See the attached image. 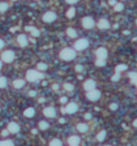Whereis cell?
<instances>
[{"instance_id":"1","label":"cell","mask_w":137,"mask_h":146,"mask_svg":"<svg viewBox=\"0 0 137 146\" xmlns=\"http://www.w3.org/2000/svg\"><path fill=\"white\" fill-rule=\"evenodd\" d=\"M26 78L29 82H37L39 79L44 78V73H40V71H36V69H29L26 73Z\"/></svg>"},{"instance_id":"2","label":"cell","mask_w":137,"mask_h":146,"mask_svg":"<svg viewBox=\"0 0 137 146\" xmlns=\"http://www.w3.org/2000/svg\"><path fill=\"white\" fill-rule=\"evenodd\" d=\"M60 58L63 60H73L76 58V50L70 48H65L60 51Z\"/></svg>"},{"instance_id":"3","label":"cell","mask_w":137,"mask_h":146,"mask_svg":"<svg viewBox=\"0 0 137 146\" xmlns=\"http://www.w3.org/2000/svg\"><path fill=\"white\" fill-rule=\"evenodd\" d=\"M86 96H87L88 100H91V101H96V100H99L100 99V96H101V92L99 91V90H90V91H87V94H86Z\"/></svg>"},{"instance_id":"4","label":"cell","mask_w":137,"mask_h":146,"mask_svg":"<svg viewBox=\"0 0 137 146\" xmlns=\"http://www.w3.org/2000/svg\"><path fill=\"white\" fill-rule=\"evenodd\" d=\"M1 59L5 62V63H12L14 60V53L12 50H5L3 54H1Z\"/></svg>"},{"instance_id":"5","label":"cell","mask_w":137,"mask_h":146,"mask_svg":"<svg viewBox=\"0 0 137 146\" xmlns=\"http://www.w3.org/2000/svg\"><path fill=\"white\" fill-rule=\"evenodd\" d=\"M88 46V40L86 39H79L74 42V49L76 50H85Z\"/></svg>"},{"instance_id":"6","label":"cell","mask_w":137,"mask_h":146,"mask_svg":"<svg viewBox=\"0 0 137 146\" xmlns=\"http://www.w3.org/2000/svg\"><path fill=\"white\" fill-rule=\"evenodd\" d=\"M57 19V14L54 12H46L44 16H42V21L46 22V23H51Z\"/></svg>"},{"instance_id":"7","label":"cell","mask_w":137,"mask_h":146,"mask_svg":"<svg viewBox=\"0 0 137 146\" xmlns=\"http://www.w3.org/2000/svg\"><path fill=\"white\" fill-rule=\"evenodd\" d=\"M82 26H83V28L90 29L95 26V22H94V19H92L91 17H85V18L82 19Z\"/></svg>"},{"instance_id":"8","label":"cell","mask_w":137,"mask_h":146,"mask_svg":"<svg viewBox=\"0 0 137 146\" xmlns=\"http://www.w3.org/2000/svg\"><path fill=\"white\" fill-rule=\"evenodd\" d=\"M95 54H96V57L98 59H103V60H105L106 57H108V50L105 48H99L96 51H95Z\"/></svg>"},{"instance_id":"9","label":"cell","mask_w":137,"mask_h":146,"mask_svg":"<svg viewBox=\"0 0 137 146\" xmlns=\"http://www.w3.org/2000/svg\"><path fill=\"white\" fill-rule=\"evenodd\" d=\"M77 109H78V107L76 103H69V104H67V108L64 109V112H67L68 114H73L77 112Z\"/></svg>"},{"instance_id":"10","label":"cell","mask_w":137,"mask_h":146,"mask_svg":"<svg viewBox=\"0 0 137 146\" xmlns=\"http://www.w3.org/2000/svg\"><path fill=\"white\" fill-rule=\"evenodd\" d=\"M21 129L19 124H17V123H14V122H12L8 124V132L9 133H18Z\"/></svg>"},{"instance_id":"11","label":"cell","mask_w":137,"mask_h":146,"mask_svg":"<svg viewBox=\"0 0 137 146\" xmlns=\"http://www.w3.org/2000/svg\"><path fill=\"white\" fill-rule=\"evenodd\" d=\"M55 114H57V112H55L54 108L49 107V108H45V109H44V115L46 118H54Z\"/></svg>"},{"instance_id":"12","label":"cell","mask_w":137,"mask_h":146,"mask_svg":"<svg viewBox=\"0 0 137 146\" xmlns=\"http://www.w3.org/2000/svg\"><path fill=\"white\" fill-rule=\"evenodd\" d=\"M96 87V82L94 81V79H87L85 83H83V88L86 90V91H90V90H94V88Z\"/></svg>"},{"instance_id":"13","label":"cell","mask_w":137,"mask_h":146,"mask_svg":"<svg viewBox=\"0 0 137 146\" xmlns=\"http://www.w3.org/2000/svg\"><path fill=\"white\" fill-rule=\"evenodd\" d=\"M98 27L100 29H108L110 27V23L106 19H100L98 22Z\"/></svg>"},{"instance_id":"14","label":"cell","mask_w":137,"mask_h":146,"mask_svg":"<svg viewBox=\"0 0 137 146\" xmlns=\"http://www.w3.org/2000/svg\"><path fill=\"white\" fill-rule=\"evenodd\" d=\"M17 41H18L19 46H22V48H24V46L28 44V40H27V37H26V35H19L18 39H17Z\"/></svg>"},{"instance_id":"15","label":"cell","mask_w":137,"mask_h":146,"mask_svg":"<svg viewBox=\"0 0 137 146\" xmlns=\"http://www.w3.org/2000/svg\"><path fill=\"white\" fill-rule=\"evenodd\" d=\"M79 142H81V138H79L77 135H76V136L68 137V144L70 146H72V145H79Z\"/></svg>"},{"instance_id":"16","label":"cell","mask_w":137,"mask_h":146,"mask_svg":"<svg viewBox=\"0 0 137 146\" xmlns=\"http://www.w3.org/2000/svg\"><path fill=\"white\" fill-rule=\"evenodd\" d=\"M26 31H31L32 36H36V37H39V36H40V31H39L37 28H35V27H31V26H27V27H26Z\"/></svg>"},{"instance_id":"17","label":"cell","mask_w":137,"mask_h":146,"mask_svg":"<svg viewBox=\"0 0 137 146\" xmlns=\"http://www.w3.org/2000/svg\"><path fill=\"white\" fill-rule=\"evenodd\" d=\"M87 129H88V126L86 124V123H79V124H77V131L81 132V133L87 132Z\"/></svg>"},{"instance_id":"18","label":"cell","mask_w":137,"mask_h":146,"mask_svg":"<svg viewBox=\"0 0 137 146\" xmlns=\"http://www.w3.org/2000/svg\"><path fill=\"white\" fill-rule=\"evenodd\" d=\"M24 79H16L14 82H13V86H14V88H22L23 86H24Z\"/></svg>"},{"instance_id":"19","label":"cell","mask_w":137,"mask_h":146,"mask_svg":"<svg viewBox=\"0 0 137 146\" xmlns=\"http://www.w3.org/2000/svg\"><path fill=\"white\" fill-rule=\"evenodd\" d=\"M23 114H24V117L26 118H32L33 115H35V109H33V108H28V109L24 110Z\"/></svg>"},{"instance_id":"20","label":"cell","mask_w":137,"mask_h":146,"mask_svg":"<svg viewBox=\"0 0 137 146\" xmlns=\"http://www.w3.org/2000/svg\"><path fill=\"white\" fill-rule=\"evenodd\" d=\"M67 35H68L69 37L74 39V37H77V31L74 28H72V27H69V28H67Z\"/></svg>"},{"instance_id":"21","label":"cell","mask_w":137,"mask_h":146,"mask_svg":"<svg viewBox=\"0 0 137 146\" xmlns=\"http://www.w3.org/2000/svg\"><path fill=\"white\" fill-rule=\"evenodd\" d=\"M105 136H106V132L103 129V131H100L98 133V136H96V140H98L99 142H103L104 140H105Z\"/></svg>"},{"instance_id":"22","label":"cell","mask_w":137,"mask_h":146,"mask_svg":"<svg viewBox=\"0 0 137 146\" xmlns=\"http://www.w3.org/2000/svg\"><path fill=\"white\" fill-rule=\"evenodd\" d=\"M39 128L40 129H42V131H45V129H48L49 128V123L48 122H45V120H41L39 123Z\"/></svg>"},{"instance_id":"23","label":"cell","mask_w":137,"mask_h":146,"mask_svg":"<svg viewBox=\"0 0 137 146\" xmlns=\"http://www.w3.org/2000/svg\"><path fill=\"white\" fill-rule=\"evenodd\" d=\"M50 146H63V144H62V141L60 140H58V138H54V140H51L50 141Z\"/></svg>"},{"instance_id":"24","label":"cell","mask_w":137,"mask_h":146,"mask_svg":"<svg viewBox=\"0 0 137 146\" xmlns=\"http://www.w3.org/2000/svg\"><path fill=\"white\" fill-rule=\"evenodd\" d=\"M0 146H14V144L10 140H3V141H0Z\"/></svg>"},{"instance_id":"25","label":"cell","mask_w":137,"mask_h":146,"mask_svg":"<svg viewBox=\"0 0 137 146\" xmlns=\"http://www.w3.org/2000/svg\"><path fill=\"white\" fill-rule=\"evenodd\" d=\"M9 5L7 3H0V13H4L5 10H8Z\"/></svg>"},{"instance_id":"26","label":"cell","mask_w":137,"mask_h":146,"mask_svg":"<svg viewBox=\"0 0 137 146\" xmlns=\"http://www.w3.org/2000/svg\"><path fill=\"white\" fill-rule=\"evenodd\" d=\"M114 9H115V12H122V10L124 9V5H123L122 3H117V4L114 5Z\"/></svg>"},{"instance_id":"27","label":"cell","mask_w":137,"mask_h":146,"mask_svg":"<svg viewBox=\"0 0 137 146\" xmlns=\"http://www.w3.org/2000/svg\"><path fill=\"white\" fill-rule=\"evenodd\" d=\"M48 69V64L46 63H39L37 64V71H46Z\"/></svg>"},{"instance_id":"28","label":"cell","mask_w":137,"mask_h":146,"mask_svg":"<svg viewBox=\"0 0 137 146\" xmlns=\"http://www.w3.org/2000/svg\"><path fill=\"white\" fill-rule=\"evenodd\" d=\"M5 86H7V78L0 77V88H4Z\"/></svg>"},{"instance_id":"29","label":"cell","mask_w":137,"mask_h":146,"mask_svg":"<svg viewBox=\"0 0 137 146\" xmlns=\"http://www.w3.org/2000/svg\"><path fill=\"white\" fill-rule=\"evenodd\" d=\"M74 12H76L74 8H70V9L67 12V17H68V18H73V17H74Z\"/></svg>"},{"instance_id":"30","label":"cell","mask_w":137,"mask_h":146,"mask_svg":"<svg viewBox=\"0 0 137 146\" xmlns=\"http://www.w3.org/2000/svg\"><path fill=\"white\" fill-rule=\"evenodd\" d=\"M129 77H131L132 83L135 85V83H136V72H131V73H129Z\"/></svg>"},{"instance_id":"31","label":"cell","mask_w":137,"mask_h":146,"mask_svg":"<svg viewBox=\"0 0 137 146\" xmlns=\"http://www.w3.org/2000/svg\"><path fill=\"white\" fill-rule=\"evenodd\" d=\"M64 88H65L67 91H72V90L74 88V86H73L72 83H64Z\"/></svg>"},{"instance_id":"32","label":"cell","mask_w":137,"mask_h":146,"mask_svg":"<svg viewBox=\"0 0 137 146\" xmlns=\"http://www.w3.org/2000/svg\"><path fill=\"white\" fill-rule=\"evenodd\" d=\"M96 66H98V67H104V66H105V60L98 59V60H96Z\"/></svg>"},{"instance_id":"33","label":"cell","mask_w":137,"mask_h":146,"mask_svg":"<svg viewBox=\"0 0 137 146\" xmlns=\"http://www.w3.org/2000/svg\"><path fill=\"white\" fill-rule=\"evenodd\" d=\"M126 68H127V67H126L124 64H122V66H118V67H117V73H119L120 71H124Z\"/></svg>"},{"instance_id":"34","label":"cell","mask_w":137,"mask_h":146,"mask_svg":"<svg viewBox=\"0 0 137 146\" xmlns=\"http://www.w3.org/2000/svg\"><path fill=\"white\" fill-rule=\"evenodd\" d=\"M109 108H110L111 110H117V109H118V104H115V103H111Z\"/></svg>"},{"instance_id":"35","label":"cell","mask_w":137,"mask_h":146,"mask_svg":"<svg viewBox=\"0 0 137 146\" xmlns=\"http://www.w3.org/2000/svg\"><path fill=\"white\" fill-rule=\"evenodd\" d=\"M119 78H120V74H119V73H115V74L111 77V81H118Z\"/></svg>"},{"instance_id":"36","label":"cell","mask_w":137,"mask_h":146,"mask_svg":"<svg viewBox=\"0 0 137 146\" xmlns=\"http://www.w3.org/2000/svg\"><path fill=\"white\" fill-rule=\"evenodd\" d=\"M76 71H77V72H82V71H83V67H82V66H76Z\"/></svg>"},{"instance_id":"37","label":"cell","mask_w":137,"mask_h":146,"mask_svg":"<svg viewBox=\"0 0 137 146\" xmlns=\"http://www.w3.org/2000/svg\"><path fill=\"white\" fill-rule=\"evenodd\" d=\"M8 133H9V132H8V129H4V131L1 132V135H3L4 137H5V136H8Z\"/></svg>"},{"instance_id":"38","label":"cell","mask_w":137,"mask_h":146,"mask_svg":"<svg viewBox=\"0 0 137 146\" xmlns=\"http://www.w3.org/2000/svg\"><path fill=\"white\" fill-rule=\"evenodd\" d=\"M65 1H67L68 4H74V3H77L78 0H65Z\"/></svg>"},{"instance_id":"39","label":"cell","mask_w":137,"mask_h":146,"mask_svg":"<svg viewBox=\"0 0 137 146\" xmlns=\"http://www.w3.org/2000/svg\"><path fill=\"white\" fill-rule=\"evenodd\" d=\"M60 103H62V104H65V103H67V97H62V99H60Z\"/></svg>"},{"instance_id":"40","label":"cell","mask_w":137,"mask_h":146,"mask_svg":"<svg viewBox=\"0 0 137 146\" xmlns=\"http://www.w3.org/2000/svg\"><path fill=\"white\" fill-rule=\"evenodd\" d=\"M109 4H110V5H115V4H117V0H109Z\"/></svg>"},{"instance_id":"41","label":"cell","mask_w":137,"mask_h":146,"mask_svg":"<svg viewBox=\"0 0 137 146\" xmlns=\"http://www.w3.org/2000/svg\"><path fill=\"white\" fill-rule=\"evenodd\" d=\"M85 118H86V119H91V118H92V115H91L90 113H87V114H85Z\"/></svg>"},{"instance_id":"42","label":"cell","mask_w":137,"mask_h":146,"mask_svg":"<svg viewBox=\"0 0 137 146\" xmlns=\"http://www.w3.org/2000/svg\"><path fill=\"white\" fill-rule=\"evenodd\" d=\"M35 95H36L35 91H31V92H29V96H35Z\"/></svg>"},{"instance_id":"43","label":"cell","mask_w":137,"mask_h":146,"mask_svg":"<svg viewBox=\"0 0 137 146\" xmlns=\"http://www.w3.org/2000/svg\"><path fill=\"white\" fill-rule=\"evenodd\" d=\"M3 46H4V42H3V40L0 39V49L3 48Z\"/></svg>"},{"instance_id":"44","label":"cell","mask_w":137,"mask_h":146,"mask_svg":"<svg viewBox=\"0 0 137 146\" xmlns=\"http://www.w3.org/2000/svg\"><path fill=\"white\" fill-rule=\"evenodd\" d=\"M59 122H60V123H64V122H65V119H64V118H62V119H59Z\"/></svg>"},{"instance_id":"45","label":"cell","mask_w":137,"mask_h":146,"mask_svg":"<svg viewBox=\"0 0 137 146\" xmlns=\"http://www.w3.org/2000/svg\"><path fill=\"white\" fill-rule=\"evenodd\" d=\"M53 88H54V90H58L59 86H58V85H54V86H53Z\"/></svg>"},{"instance_id":"46","label":"cell","mask_w":137,"mask_h":146,"mask_svg":"<svg viewBox=\"0 0 137 146\" xmlns=\"http://www.w3.org/2000/svg\"><path fill=\"white\" fill-rule=\"evenodd\" d=\"M0 69H1V62H0Z\"/></svg>"},{"instance_id":"47","label":"cell","mask_w":137,"mask_h":146,"mask_svg":"<svg viewBox=\"0 0 137 146\" xmlns=\"http://www.w3.org/2000/svg\"><path fill=\"white\" fill-rule=\"evenodd\" d=\"M72 146H78V145H72Z\"/></svg>"},{"instance_id":"48","label":"cell","mask_w":137,"mask_h":146,"mask_svg":"<svg viewBox=\"0 0 137 146\" xmlns=\"http://www.w3.org/2000/svg\"><path fill=\"white\" fill-rule=\"evenodd\" d=\"M106 146H111V145H106Z\"/></svg>"},{"instance_id":"49","label":"cell","mask_w":137,"mask_h":146,"mask_svg":"<svg viewBox=\"0 0 137 146\" xmlns=\"http://www.w3.org/2000/svg\"><path fill=\"white\" fill-rule=\"evenodd\" d=\"M13 1H16V0H13Z\"/></svg>"}]
</instances>
